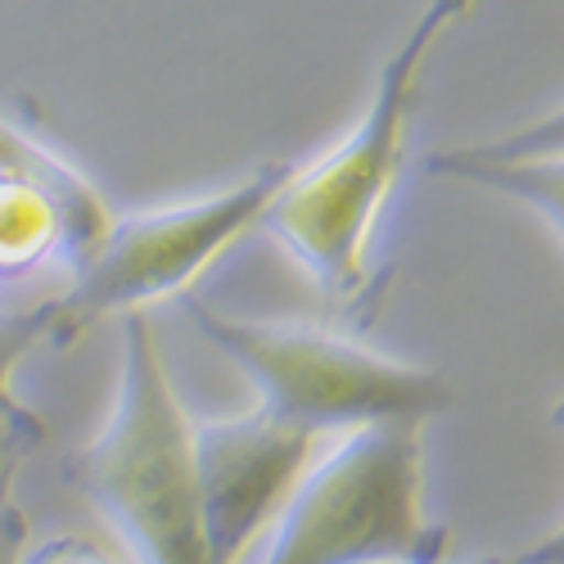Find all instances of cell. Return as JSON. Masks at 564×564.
I'll return each mask as SVG.
<instances>
[{
  "label": "cell",
  "mask_w": 564,
  "mask_h": 564,
  "mask_svg": "<svg viewBox=\"0 0 564 564\" xmlns=\"http://www.w3.org/2000/svg\"><path fill=\"white\" fill-rule=\"evenodd\" d=\"M475 14V0H425L402 45L384 59L361 122L316 163H294L290 181L267 204L258 230L294 253L325 294H352L398 172L406 163V127L420 100V77L438 41Z\"/></svg>",
  "instance_id": "1"
},
{
  "label": "cell",
  "mask_w": 564,
  "mask_h": 564,
  "mask_svg": "<svg viewBox=\"0 0 564 564\" xmlns=\"http://www.w3.org/2000/svg\"><path fill=\"white\" fill-rule=\"evenodd\" d=\"M73 479L140 564H208L195 488V420L185 415L145 312L122 316V370L109 425Z\"/></svg>",
  "instance_id": "2"
},
{
  "label": "cell",
  "mask_w": 564,
  "mask_h": 564,
  "mask_svg": "<svg viewBox=\"0 0 564 564\" xmlns=\"http://www.w3.org/2000/svg\"><path fill=\"white\" fill-rule=\"evenodd\" d=\"M271 529L262 564H438L447 529L425 514V425L344 430L312 456Z\"/></svg>",
  "instance_id": "3"
},
{
  "label": "cell",
  "mask_w": 564,
  "mask_h": 564,
  "mask_svg": "<svg viewBox=\"0 0 564 564\" xmlns=\"http://www.w3.org/2000/svg\"><path fill=\"white\" fill-rule=\"evenodd\" d=\"M195 330L258 389V406L307 434H344L380 420L430 425L456 402L447 375L375 352L321 325L230 316L199 299H185Z\"/></svg>",
  "instance_id": "4"
},
{
  "label": "cell",
  "mask_w": 564,
  "mask_h": 564,
  "mask_svg": "<svg viewBox=\"0 0 564 564\" xmlns=\"http://www.w3.org/2000/svg\"><path fill=\"white\" fill-rule=\"evenodd\" d=\"M290 172L294 163H262L217 195L113 221L105 245L73 271L68 290L55 294L51 339L68 344L105 316L145 312L150 303L185 294L230 245L258 230Z\"/></svg>",
  "instance_id": "5"
},
{
  "label": "cell",
  "mask_w": 564,
  "mask_h": 564,
  "mask_svg": "<svg viewBox=\"0 0 564 564\" xmlns=\"http://www.w3.org/2000/svg\"><path fill=\"white\" fill-rule=\"evenodd\" d=\"M316 434L271 411L195 425V488L208 564H240L312 465Z\"/></svg>",
  "instance_id": "6"
},
{
  "label": "cell",
  "mask_w": 564,
  "mask_h": 564,
  "mask_svg": "<svg viewBox=\"0 0 564 564\" xmlns=\"http://www.w3.org/2000/svg\"><path fill=\"white\" fill-rule=\"evenodd\" d=\"M425 172L524 204L546 217L555 240L564 235V118L560 109H551L542 122L520 127L501 140L443 150L425 163Z\"/></svg>",
  "instance_id": "7"
},
{
  "label": "cell",
  "mask_w": 564,
  "mask_h": 564,
  "mask_svg": "<svg viewBox=\"0 0 564 564\" xmlns=\"http://www.w3.org/2000/svg\"><path fill=\"white\" fill-rule=\"evenodd\" d=\"M0 176L28 185V191H36L41 199H51V208L64 221L68 275L105 245V235L113 226V213H109L105 195L73 163H64L55 150H45L41 140H32L10 118H0Z\"/></svg>",
  "instance_id": "8"
},
{
  "label": "cell",
  "mask_w": 564,
  "mask_h": 564,
  "mask_svg": "<svg viewBox=\"0 0 564 564\" xmlns=\"http://www.w3.org/2000/svg\"><path fill=\"white\" fill-rule=\"evenodd\" d=\"M51 303L55 299L0 307V506L10 501L19 460L45 438L41 415L14 393V375L45 339H51Z\"/></svg>",
  "instance_id": "9"
},
{
  "label": "cell",
  "mask_w": 564,
  "mask_h": 564,
  "mask_svg": "<svg viewBox=\"0 0 564 564\" xmlns=\"http://www.w3.org/2000/svg\"><path fill=\"white\" fill-rule=\"evenodd\" d=\"M51 267L68 271L59 213L28 185L0 176V285H19Z\"/></svg>",
  "instance_id": "10"
},
{
  "label": "cell",
  "mask_w": 564,
  "mask_h": 564,
  "mask_svg": "<svg viewBox=\"0 0 564 564\" xmlns=\"http://www.w3.org/2000/svg\"><path fill=\"white\" fill-rule=\"evenodd\" d=\"M23 564H109L100 555V546H90L82 538H51V542H41L23 555Z\"/></svg>",
  "instance_id": "11"
},
{
  "label": "cell",
  "mask_w": 564,
  "mask_h": 564,
  "mask_svg": "<svg viewBox=\"0 0 564 564\" xmlns=\"http://www.w3.org/2000/svg\"><path fill=\"white\" fill-rule=\"evenodd\" d=\"M28 555V514L6 501L0 506V564H23Z\"/></svg>",
  "instance_id": "12"
},
{
  "label": "cell",
  "mask_w": 564,
  "mask_h": 564,
  "mask_svg": "<svg viewBox=\"0 0 564 564\" xmlns=\"http://www.w3.org/2000/svg\"><path fill=\"white\" fill-rule=\"evenodd\" d=\"M475 564H529V560H514V555H488V560H475Z\"/></svg>",
  "instance_id": "13"
}]
</instances>
